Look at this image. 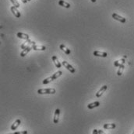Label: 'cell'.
Wrapping results in <instances>:
<instances>
[{
	"label": "cell",
	"instance_id": "obj_1",
	"mask_svg": "<svg viewBox=\"0 0 134 134\" xmlns=\"http://www.w3.org/2000/svg\"><path fill=\"white\" fill-rule=\"evenodd\" d=\"M56 92V90L55 88H41L37 90V93L41 95H51L55 94Z\"/></svg>",
	"mask_w": 134,
	"mask_h": 134
},
{
	"label": "cell",
	"instance_id": "obj_2",
	"mask_svg": "<svg viewBox=\"0 0 134 134\" xmlns=\"http://www.w3.org/2000/svg\"><path fill=\"white\" fill-rule=\"evenodd\" d=\"M34 45H36L35 42L28 40H26L23 44H21V48H22V49H25V48H27V47H33Z\"/></svg>",
	"mask_w": 134,
	"mask_h": 134
},
{
	"label": "cell",
	"instance_id": "obj_3",
	"mask_svg": "<svg viewBox=\"0 0 134 134\" xmlns=\"http://www.w3.org/2000/svg\"><path fill=\"white\" fill-rule=\"evenodd\" d=\"M62 65L65 67L68 71H69V72H71L72 74H73V73H75V69H74V67H73V66L72 65H70L68 62H66V61H62Z\"/></svg>",
	"mask_w": 134,
	"mask_h": 134
},
{
	"label": "cell",
	"instance_id": "obj_4",
	"mask_svg": "<svg viewBox=\"0 0 134 134\" xmlns=\"http://www.w3.org/2000/svg\"><path fill=\"white\" fill-rule=\"evenodd\" d=\"M112 18H113L114 19H115V20H117V21H119L120 23H126V21L125 18H123L122 17H121V16H119V14H117V13L112 14Z\"/></svg>",
	"mask_w": 134,
	"mask_h": 134
},
{
	"label": "cell",
	"instance_id": "obj_5",
	"mask_svg": "<svg viewBox=\"0 0 134 134\" xmlns=\"http://www.w3.org/2000/svg\"><path fill=\"white\" fill-rule=\"evenodd\" d=\"M59 115H60V109H56L55 112L54 118H53V122H54V123L58 122V120H59Z\"/></svg>",
	"mask_w": 134,
	"mask_h": 134
},
{
	"label": "cell",
	"instance_id": "obj_6",
	"mask_svg": "<svg viewBox=\"0 0 134 134\" xmlns=\"http://www.w3.org/2000/svg\"><path fill=\"white\" fill-rule=\"evenodd\" d=\"M17 36L18 38H20V39H24V40H30V36L28 34L21 33V32H19V33H17Z\"/></svg>",
	"mask_w": 134,
	"mask_h": 134
},
{
	"label": "cell",
	"instance_id": "obj_7",
	"mask_svg": "<svg viewBox=\"0 0 134 134\" xmlns=\"http://www.w3.org/2000/svg\"><path fill=\"white\" fill-rule=\"evenodd\" d=\"M107 88H108V86L107 85H104V86H102L101 88V89L98 91V92L96 93V97L98 98H100L101 95H102V94L105 92V91L107 90Z\"/></svg>",
	"mask_w": 134,
	"mask_h": 134
},
{
	"label": "cell",
	"instance_id": "obj_8",
	"mask_svg": "<svg viewBox=\"0 0 134 134\" xmlns=\"http://www.w3.org/2000/svg\"><path fill=\"white\" fill-rule=\"evenodd\" d=\"M93 54L96 57H107L108 56V53H105V52H101V51H94Z\"/></svg>",
	"mask_w": 134,
	"mask_h": 134
},
{
	"label": "cell",
	"instance_id": "obj_9",
	"mask_svg": "<svg viewBox=\"0 0 134 134\" xmlns=\"http://www.w3.org/2000/svg\"><path fill=\"white\" fill-rule=\"evenodd\" d=\"M52 60L53 62H54L55 65L57 67V68H61V67H62V64H61L59 61H58V58H57L56 56H52Z\"/></svg>",
	"mask_w": 134,
	"mask_h": 134
},
{
	"label": "cell",
	"instance_id": "obj_10",
	"mask_svg": "<svg viewBox=\"0 0 134 134\" xmlns=\"http://www.w3.org/2000/svg\"><path fill=\"white\" fill-rule=\"evenodd\" d=\"M10 9H11V11H12V13H13V15L15 16L17 18H20V13L18 11V9H17V7H15V6H12L11 8H10Z\"/></svg>",
	"mask_w": 134,
	"mask_h": 134
},
{
	"label": "cell",
	"instance_id": "obj_11",
	"mask_svg": "<svg viewBox=\"0 0 134 134\" xmlns=\"http://www.w3.org/2000/svg\"><path fill=\"white\" fill-rule=\"evenodd\" d=\"M33 49V47H27V48H25V49H24L23 50V51L20 53V57H25L27 53Z\"/></svg>",
	"mask_w": 134,
	"mask_h": 134
},
{
	"label": "cell",
	"instance_id": "obj_12",
	"mask_svg": "<svg viewBox=\"0 0 134 134\" xmlns=\"http://www.w3.org/2000/svg\"><path fill=\"white\" fill-rule=\"evenodd\" d=\"M103 127L105 130H113L116 127V125L115 123H106V124H104Z\"/></svg>",
	"mask_w": 134,
	"mask_h": 134
},
{
	"label": "cell",
	"instance_id": "obj_13",
	"mask_svg": "<svg viewBox=\"0 0 134 134\" xmlns=\"http://www.w3.org/2000/svg\"><path fill=\"white\" fill-rule=\"evenodd\" d=\"M59 47H60V49L66 53V54H67V55H69L70 54V53H71V51H70V50L69 49H68V48L64 45V44H60V46H59Z\"/></svg>",
	"mask_w": 134,
	"mask_h": 134
},
{
	"label": "cell",
	"instance_id": "obj_14",
	"mask_svg": "<svg viewBox=\"0 0 134 134\" xmlns=\"http://www.w3.org/2000/svg\"><path fill=\"white\" fill-rule=\"evenodd\" d=\"M58 5L62 6V7H65L66 9L70 8V4L65 2V1H63V0H59V1H58Z\"/></svg>",
	"mask_w": 134,
	"mask_h": 134
},
{
	"label": "cell",
	"instance_id": "obj_15",
	"mask_svg": "<svg viewBox=\"0 0 134 134\" xmlns=\"http://www.w3.org/2000/svg\"><path fill=\"white\" fill-rule=\"evenodd\" d=\"M20 123H21L20 119H17V120H16V121L14 122L13 124L11 126V130H17V128L20 126Z\"/></svg>",
	"mask_w": 134,
	"mask_h": 134
},
{
	"label": "cell",
	"instance_id": "obj_16",
	"mask_svg": "<svg viewBox=\"0 0 134 134\" xmlns=\"http://www.w3.org/2000/svg\"><path fill=\"white\" fill-rule=\"evenodd\" d=\"M100 105V102L99 101H94L93 103H90L87 105V108L89 109H92L94 108H96V107H98Z\"/></svg>",
	"mask_w": 134,
	"mask_h": 134
},
{
	"label": "cell",
	"instance_id": "obj_17",
	"mask_svg": "<svg viewBox=\"0 0 134 134\" xmlns=\"http://www.w3.org/2000/svg\"><path fill=\"white\" fill-rule=\"evenodd\" d=\"M46 49L45 46L42 45H34L33 46V50H45Z\"/></svg>",
	"mask_w": 134,
	"mask_h": 134
},
{
	"label": "cell",
	"instance_id": "obj_18",
	"mask_svg": "<svg viewBox=\"0 0 134 134\" xmlns=\"http://www.w3.org/2000/svg\"><path fill=\"white\" fill-rule=\"evenodd\" d=\"M125 64V58H122V59H121V60H119V61H115L114 65L115 67H119V66L122 65V64Z\"/></svg>",
	"mask_w": 134,
	"mask_h": 134
},
{
	"label": "cell",
	"instance_id": "obj_19",
	"mask_svg": "<svg viewBox=\"0 0 134 134\" xmlns=\"http://www.w3.org/2000/svg\"><path fill=\"white\" fill-rule=\"evenodd\" d=\"M62 71H57L56 73H55L54 74H53V75H52L51 77H52V78L53 80H55V79L58 78V77L62 76Z\"/></svg>",
	"mask_w": 134,
	"mask_h": 134
},
{
	"label": "cell",
	"instance_id": "obj_20",
	"mask_svg": "<svg viewBox=\"0 0 134 134\" xmlns=\"http://www.w3.org/2000/svg\"><path fill=\"white\" fill-rule=\"evenodd\" d=\"M124 64H122V65L119 66V70H118V72H117V74L119 76H121L122 74V72H123V70H124Z\"/></svg>",
	"mask_w": 134,
	"mask_h": 134
},
{
	"label": "cell",
	"instance_id": "obj_21",
	"mask_svg": "<svg viewBox=\"0 0 134 134\" xmlns=\"http://www.w3.org/2000/svg\"><path fill=\"white\" fill-rule=\"evenodd\" d=\"M52 81H53V79L52 78V77H49V78H47L43 80L42 83L44 84H49V82H51Z\"/></svg>",
	"mask_w": 134,
	"mask_h": 134
},
{
	"label": "cell",
	"instance_id": "obj_22",
	"mask_svg": "<svg viewBox=\"0 0 134 134\" xmlns=\"http://www.w3.org/2000/svg\"><path fill=\"white\" fill-rule=\"evenodd\" d=\"M10 2L13 4V6L17 7V8H20V4L17 0H10Z\"/></svg>",
	"mask_w": 134,
	"mask_h": 134
},
{
	"label": "cell",
	"instance_id": "obj_23",
	"mask_svg": "<svg viewBox=\"0 0 134 134\" xmlns=\"http://www.w3.org/2000/svg\"><path fill=\"white\" fill-rule=\"evenodd\" d=\"M27 130H24V131H20V132H16L14 133L13 134H27Z\"/></svg>",
	"mask_w": 134,
	"mask_h": 134
},
{
	"label": "cell",
	"instance_id": "obj_24",
	"mask_svg": "<svg viewBox=\"0 0 134 134\" xmlns=\"http://www.w3.org/2000/svg\"><path fill=\"white\" fill-rule=\"evenodd\" d=\"M98 134H106L103 130H98Z\"/></svg>",
	"mask_w": 134,
	"mask_h": 134
},
{
	"label": "cell",
	"instance_id": "obj_25",
	"mask_svg": "<svg viewBox=\"0 0 134 134\" xmlns=\"http://www.w3.org/2000/svg\"><path fill=\"white\" fill-rule=\"evenodd\" d=\"M93 134H98V130H94Z\"/></svg>",
	"mask_w": 134,
	"mask_h": 134
},
{
	"label": "cell",
	"instance_id": "obj_26",
	"mask_svg": "<svg viewBox=\"0 0 134 134\" xmlns=\"http://www.w3.org/2000/svg\"><path fill=\"white\" fill-rule=\"evenodd\" d=\"M21 1H22V2H23V3H24V4H25V3H27V2H28L27 0H21Z\"/></svg>",
	"mask_w": 134,
	"mask_h": 134
},
{
	"label": "cell",
	"instance_id": "obj_27",
	"mask_svg": "<svg viewBox=\"0 0 134 134\" xmlns=\"http://www.w3.org/2000/svg\"><path fill=\"white\" fill-rule=\"evenodd\" d=\"M96 1H97V0H91L92 2H96Z\"/></svg>",
	"mask_w": 134,
	"mask_h": 134
},
{
	"label": "cell",
	"instance_id": "obj_28",
	"mask_svg": "<svg viewBox=\"0 0 134 134\" xmlns=\"http://www.w3.org/2000/svg\"><path fill=\"white\" fill-rule=\"evenodd\" d=\"M27 1H28V2H29V1H31V0H27Z\"/></svg>",
	"mask_w": 134,
	"mask_h": 134
},
{
	"label": "cell",
	"instance_id": "obj_29",
	"mask_svg": "<svg viewBox=\"0 0 134 134\" xmlns=\"http://www.w3.org/2000/svg\"><path fill=\"white\" fill-rule=\"evenodd\" d=\"M132 134H134V131H133V133H132Z\"/></svg>",
	"mask_w": 134,
	"mask_h": 134
},
{
	"label": "cell",
	"instance_id": "obj_30",
	"mask_svg": "<svg viewBox=\"0 0 134 134\" xmlns=\"http://www.w3.org/2000/svg\"><path fill=\"white\" fill-rule=\"evenodd\" d=\"M9 134H13V133H9Z\"/></svg>",
	"mask_w": 134,
	"mask_h": 134
}]
</instances>
